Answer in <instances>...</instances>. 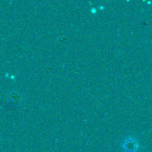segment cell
Here are the masks:
<instances>
[{
    "label": "cell",
    "mask_w": 152,
    "mask_h": 152,
    "mask_svg": "<svg viewBox=\"0 0 152 152\" xmlns=\"http://www.w3.org/2000/svg\"><path fill=\"white\" fill-rule=\"evenodd\" d=\"M123 148L127 152H135L138 149V143L133 139L129 138L127 141H126L123 144Z\"/></svg>",
    "instance_id": "cell-1"
}]
</instances>
